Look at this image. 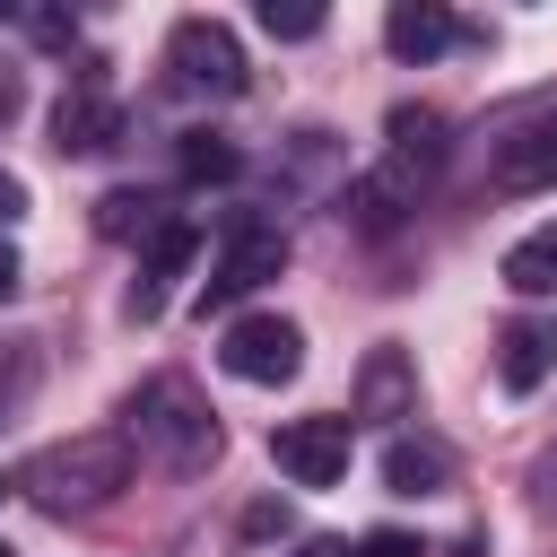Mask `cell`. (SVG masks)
<instances>
[{
    "mask_svg": "<svg viewBox=\"0 0 557 557\" xmlns=\"http://www.w3.org/2000/svg\"><path fill=\"white\" fill-rule=\"evenodd\" d=\"M435 165H444V113H435V104H400L383 165H366V174L348 183L357 226H392L400 209H418V191L435 183Z\"/></svg>",
    "mask_w": 557,
    "mask_h": 557,
    "instance_id": "obj_1",
    "label": "cell"
},
{
    "mask_svg": "<svg viewBox=\"0 0 557 557\" xmlns=\"http://www.w3.org/2000/svg\"><path fill=\"white\" fill-rule=\"evenodd\" d=\"M131 487V435L96 426V435H70V444H44L26 461V496L44 513H96Z\"/></svg>",
    "mask_w": 557,
    "mask_h": 557,
    "instance_id": "obj_2",
    "label": "cell"
},
{
    "mask_svg": "<svg viewBox=\"0 0 557 557\" xmlns=\"http://www.w3.org/2000/svg\"><path fill=\"white\" fill-rule=\"evenodd\" d=\"M131 444L157 453L165 470H209V461H218V418L200 409V392H191L183 374H157V383H139V400H131Z\"/></svg>",
    "mask_w": 557,
    "mask_h": 557,
    "instance_id": "obj_3",
    "label": "cell"
},
{
    "mask_svg": "<svg viewBox=\"0 0 557 557\" xmlns=\"http://www.w3.org/2000/svg\"><path fill=\"white\" fill-rule=\"evenodd\" d=\"M287 270V235L270 226V218H235L226 226V244H218V261H209V278H200V313H235L252 287H270Z\"/></svg>",
    "mask_w": 557,
    "mask_h": 557,
    "instance_id": "obj_4",
    "label": "cell"
},
{
    "mask_svg": "<svg viewBox=\"0 0 557 557\" xmlns=\"http://www.w3.org/2000/svg\"><path fill=\"white\" fill-rule=\"evenodd\" d=\"M165 61H174V78L191 96H244V44H235L226 17H174Z\"/></svg>",
    "mask_w": 557,
    "mask_h": 557,
    "instance_id": "obj_5",
    "label": "cell"
},
{
    "mask_svg": "<svg viewBox=\"0 0 557 557\" xmlns=\"http://www.w3.org/2000/svg\"><path fill=\"white\" fill-rule=\"evenodd\" d=\"M218 366H226L235 383H287V374L305 366V331H296L287 313H235L226 339H218Z\"/></svg>",
    "mask_w": 557,
    "mask_h": 557,
    "instance_id": "obj_6",
    "label": "cell"
},
{
    "mask_svg": "<svg viewBox=\"0 0 557 557\" xmlns=\"http://www.w3.org/2000/svg\"><path fill=\"white\" fill-rule=\"evenodd\" d=\"M348 453H357V418H287V426H270V461L296 487H339Z\"/></svg>",
    "mask_w": 557,
    "mask_h": 557,
    "instance_id": "obj_7",
    "label": "cell"
},
{
    "mask_svg": "<svg viewBox=\"0 0 557 557\" xmlns=\"http://www.w3.org/2000/svg\"><path fill=\"white\" fill-rule=\"evenodd\" d=\"M122 139V104L104 96V70H78V87L52 104V148L61 157H96Z\"/></svg>",
    "mask_w": 557,
    "mask_h": 557,
    "instance_id": "obj_8",
    "label": "cell"
},
{
    "mask_svg": "<svg viewBox=\"0 0 557 557\" xmlns=\"http://www.w3.org/2000/svg\"><path fill=\"white\" fill-rule=\"evenodd\" d=\"M191 261H200V226H191V218H165V226L148 235L139 287H131V322H157V313H165V287H174Z\"/></svg>",
    "mask_w": 557,
    "mask_h": 557,
    "instance_id": "obj_9",
    "label": "cell"
},
{
    "mask_svg": "<svg viewBox=\"0 0 557 557\" xmlns=\"http://www.w3.org/2000/svg\"><path fill=\"white\" fill-rule=\"evenodd\" d=\"M548 374H557V322H540V313L505 322L496 331V383L505 392H540Z\"/></svg>",
    "mask_w": 557,
    "mask_h": 557,
    "instance_id": "obj_10",
    "label": "cell"
},
{
    "mask_svg": "<svg viewBox=\"0 0 557 557\" xmlns=\"http://www.w3.org/2000/svg\"><path fill=\"white\" fill-rule=\"evenodd\" d=\"M357 418H418V366H409V348H374L366 357V374H357Z\"/></svg>",
    "mask_w": 557,
    "mask_h": 557,
    "instance_id": "obj_11",
    "label": "cell"
},
{
    "mask_svg": "<svg viewBox=\"0 0 557 557\" xmlns=\"http://www.w3.org/2000/svg\"><path fill=\"white\" fill-rule=\"evenodd\" d=\"M444 479H453V453L435 435H392L383 444V487L392 496H444Z\"/></svg>",
    "mask_w": 557,
    "mask_h": 557,
    "instance_id": "obj_12",
    "label": "cell"
},
{
    "mask_svg": "<svg viewBox=\"0 0 557 557\" xmlns=\"http://www.w3.org/2000/svg\"><path fill=\"white\" fill-rule=\"evenodd\" d=\"M548 183H557V113L496 148V191H548Z\"/></svg>",
    "mask_w": 557,
    "mask_h": 557,
    "instance_id": "obj_13",
    "label": "cell"
},
{
    "mask_svg": "<svg viewBox=\"0 0 557 557\" xmlns=\"http://www.w3.org/2000/svg\"><path fill=\"white\" fill-rule=\"evenodd\" d=\"M453 35H461V26H453V17L435 9V0H400V9L383 17V44H392L400 61H435V52L453 44Z\"/></svg>",
    "mask_w": 557,
    "mask_h": 557,
    "instance_id": "obj_14",
    "label": "cell"
},
{
    "mask_svg": "<svg viewBox=\"0 0 557 557\" xmlns=\"http://www.w3.org/2000/svg\"><path fill=\"white\" fill-rule=\"evenodd\" d=\"M505 287L513 296H557V226H531L505 244Z\"/></svg>",
    "mask_w": 557,
    "mask_h": 557,
    "instance_id": "obj_15",
    "label": "cell"
},
{
    "mask_svg": "<svg viewBox=\"0 0 557 557\" xmlns=\"http://www.w3.org/2000/svg\"><path fill=\"white\" fill-rule=\"evenodd\" d=\"M96 226H104V235H157L165 218H157L148 191H104V200H96Z\"/></svg>",
    "mask_w": 557,
    "mask_h": 557,
    "instance_id": "obj_16",
    "label": "cell"
},
{
    "mask_svg": "<svg viewBox=\"0 0 557 557\" xmlns=\"http://www.w3.org/2000/svg\"><path fill=\"white\" fill-rule=\"evenodd\" d=\"M261 35H278V44H305V35H322V9H305V0H261Z\"/></svg>",
    "mask_w": 557,
    "mask_h": 557,
    "instance_id": "obj_17",
    "label": "cell"
},
{
    "mask_svg": "<svg viewBox=\"0 0 557 557\" xmlns=\"http://www.w3.org/2000/svg\"><path fill=\"white\" fill-rule=\"evenodd\" d=\"M183 174H235V148H218V139H191V148H183Z\"/></svg>",
    "mask_w": 557,
    "mask_h": 557,
    "instance_id": "obj_18",
    "label": "cell"
},
{
    "mask_svg": "<svg viewBox=\"0 0 557 557\" xmlns=\"http://www.w3.org/2000/svg\"><path fill=\"white\" fill-rule=\"evenodd\" d=\"M357 557H426V548H418L409 531H366V540H357Z\"/></svg>",
    "mask_w": 557,
    "mask_h": 557,
    "instance_id": "obj_19",
    "label": "cell"
},
{
    "mask_svg": "<svg viewBox=\"0 0 557 557\" xmlns=\"http://www.w3.org/2000/svg\"><path fill=\"white\" fill-rule=\"evenodd\" d=\"M17 278H26V270H17V244H9V235H0V305H9V296H17Z\"/></svg>",
    "mask_w": 557,
    "mask_h": 557,
    "instance_id": "obj_20",
    "label": "cell"
},
{
    "mask_svg": "<svg viewBox=\"0 0 557 557\" xmlns=\"http://www.w3.org/2000/svg\"><path fill=\"white\" fill-rule=\"evenodd\" d=\"M17 209H26V183H17V174H9V165H0V226H9V218H17Z\"/></svg>",
    "mask_w": 557,
    "mask_h": 557,
    "instance_id": "obj_21",
    "label": "cell"
},
{
    "mask_svg": "<svg viewBox=\"0 0 557 557\" xmlns=\"http://www.w3.org/2000/svg\"><path fill=\"white\" fill-rule=\"evenodd\" d=\"M287 557H357V548H348V540H296Z\"/></svg>",
    "mask_w": 557,
    "mask_h": 557,
    "instance_id": "obj_22",
    "label": "cell"
},
{
    "mask_svg": "<svg viewBox=\"0 0 557 557\" xmlns=\"http://www.w3.org/2000/svg\"><path fill=\"white\" fill-rule=\"evenodd\" d=\"M540 496H548V505H557V453H548V470H540Z\"/></svg>",
    "mask_w": 557,
    "mask_h": 557,
    "instance_id": "obj_23",
    "label": "cell"
},
{
    "mask_svg": "<svg viewBox=\"0 0 557 557\" xmlns=\"http://www.w3.org/2000/svg\"><path fill=\"white\" fill-rule=\"evenodd\" d=\"M0 17H9V0H0Z\"/></svg>",
    "mask_w": 557,
    "mask_h": 557,
    "instance_id": "obj_24",
    "label": "cell"
},
{
    "mask_svg": "<svg viewBox=\"0 0 557 557\" xmlns=\"http://www.w3.org/2000/svg\"><path fill=\"white\" fill-rule=\"evenodd\" d=\"M0 496H9V479H0Z\"/></svg>",
    "mask_w": 557,
    "mask_h": 557,
    "instance_id": "obj_25",
    "label": "cell"
},
{
    "mask_svg": "<svg viewBox=\"0 0 557 557\" xmlns=\"http://www.w3.org/2000/svg\"><path fill=\"white\" fill-rule=\"evenodd\" d=\"M0 557H9V548H0Z\"/></svg>",
    "mask_w": 557,
    "mask_h": 557,
    "instance_id": "obj_26",
    "label": "cell"
}]
</instances>
